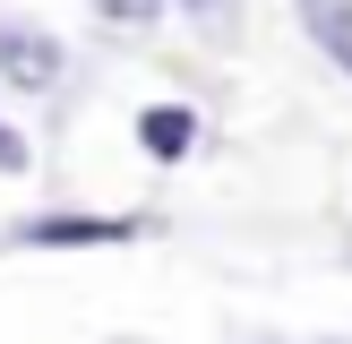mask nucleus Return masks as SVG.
Wrapping results in <instances>:
<instances>
[{
	"label": "nucleus",
	"mask_w": 352,
	"mask_h": 344,
	"mask_svg": "<svg viewBox=\"0 0 352 344\" xmlns=\"http://www.w3.org/2000/svg\"><path fill=\"white\" fill-rule=\"evenodd\" d=\"M189 9H223V0H189Z\"/></svg>",
	"instance_id": "nucleus-7"
},
{
	"label": "nucleus",
	"mask_w": 352,
	"mask_h": 344,
	"mask_svg": "<svg viewBox=\"0 0 352 344\" xmlns=\"http://www.w3.org/2000/svg\"><path fill=\"white\" fill-rule=\"evenodd\" d=\"M309 34L352 69V0H309Z\"/></svg>",
	"instance_id": "nucleus-4"
},
{
	"label": "nucleus",
	"mask_w": 352,
	"mask_h": 344,
	"mask_svg": "<svg viewBox=\"0 0 352 344\" xmlns=\"http://www.w3.org/2000/svg\"><path fill=\"white\" fill-rule=\"evenodd\" d=\"M138 224L129 215H43V224H26V241L34 250H78V241H129Z\"/></svg>",
	"instance_id": "nucleus-1"
},
{
	"label": "nucleus",
	"mask_w": 352,
	"mask_h": 344,
	"mask_svg": "<svg viewBox=\"0 0 352 344\" xmlns=\"http://www.w3.org/2000/svg\"><path fill=\"white\" fill-rule=\"evenodd\" d=\"M189 138H198V120H189L181 103H146V112H138V147L146 155H189Z\"/></svg>",
	"instance_id": "nucleus-3"
},
{
	"label": "nucleus",
	"mask_w": 352,
	"mask_h": 344,
	"mask_svg": "<svg viewBox=\"0 0 352 344\" xmlns=\"http://www.w3.org/2000/svg\"><path fill=\"white\" fill-rule=\"evenodd\" d=\"M103 17H120V26H138V17H155V0H95Z\"/></svg>",
	"instance_id": "nucleus-6"
},
{
	"label": "nucleus",
	"mask_w": 352,
	"mask_h": 344,
	"mask_svg": "<svg viewBox=\"0 0 352 344\" xmlns=\"http://www.w3.org/2000/svg\"><path fill=\"white\" fill-rule=\"evenodd\" d=\"M0 69H9L17 86H52L60 78V43H52V34H0Z\"/></svg>",
	"instance_id": "nucleus-2"
},
{
	"label": "nucleus",
	"mask_w": 352,
	"mask_h": 344,
	"mask_svg": "<svg viewBox=\"0 0 352 344\" xmlns=\"http://www.w3.org/2000/svg\"><path fill=\"white\" fill-rule=\"evenodd\" d=\"M26 164H34V155H26V138H17L9 120H0V172H26Z\"/></svg>",
	"instance_id": "nucleus-5"
}]
</instances>
